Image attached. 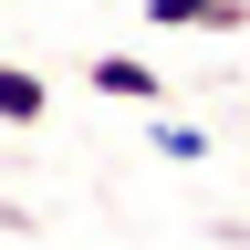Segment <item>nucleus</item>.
Returning a JSON list of instances; mask_svg holds the SVG:
<instances>
[{
    "instance_id": "obj_4",
    "label": "nucleus",
    "mask_w": 250,
    "mask_h": 250,
    "mask_svg": "<svg viewBox=\"0 0 250 250\" xmlns=\"http://www.w3.org/2000/svg\"><path fill=\"white\" fill-rule=\"evenodd\" d=\"M146 136H156V156H177V167H198V156H208V125H188V115H167V104L146 115Z\"/></svg>"
},
{
    "instance_id": "obj_3",
    "label": "nucleus",
    "mask_w": 250,
    "mask_h": 250,
    "mask_svg": "<svg viewBox=\"0 0 250 250\" xmlns=\"http://www.w3.org/2000/svg\"><path fill=\"white\" fill-rule=\"evenodd\" d=\"M42 115H52V83L31 73V62H0V125H11V136H31Z\"/></svg>"
},
{
    "instance_id": "obj_2",
    "label": "nucleus",
    "mask_w": 250,
    "mask_h": 250,
    "mask_svg": "<svg viewBox=\"0 0 250 250\" xmlns=\"http://www.w3.org/2000/svg\"><path fill=\"white\" fill-rule=\"evenodd\" d=\"M156 31H250V0H146Z\"/></svg>"
},
{
    "instance_id": "obj_1",
    "label": "nucleus",
    "mask_w": 250,
    "mask_h": 250,
    "mask_svg": "<svg viewBox=\"0 0 250 250\" xmlns=\"http://www.w3.org/2000/svg\"><path fill=\"white\" fill-rule=\"evenodd\" d=\"M83 83H94V94H115V104H136V115L167 104V73H156V62H136V52H94V62H83Z\"/></svg>"
}]
</instances>
